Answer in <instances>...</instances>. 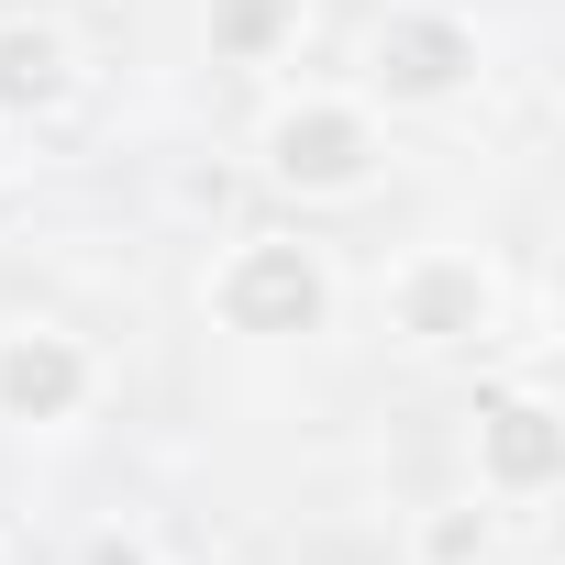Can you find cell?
<instances>
[{"mask_svg":"<svg viewBox=\"0 0 565 565\" xmlns=\"http://www.w3.org/2000/svg\"><path fill=\"white\" fill-rule=\"evenodd\" d=\"M255 189H277L289 211H355V200H377L388 189V156H399V134L344 89V78H311V89H277L266 111H255Z\"/></svg>","mask_w":565,"mask_h":565,"instance_id":"cell-1","label":"cell"},{"mask_svg":"<svg viewBox=\"0 0 565 565\" xmlns=\"http://www.w3.org/2000/svg\"><path fill=\"white\" fill-rule=\"evenodd\" d=\"M333 311H344V266L300 222H244L200 266V322L233 344H311V333H333Z\"/></svg>","mask_w":565,"mask_h":565,"instance_id":"cell-2","label":"cell"},{"mask_svg":"<svg viewBox=\"0 0 565 565\" xmlns=\"http://www.w3.org/2000/svg\"><path fill=\"white\" fill-rule=\"evenodd\" d=\"M377 322L411 366H477L510 333V277L488 244H411L377 277Z\"/></svg>","mask_w":565,"mask_h":565,"instance_id":"cell-3","label":"cell"},{"mask_svg":"<svg viewBox=\"0 0 565 565\" xmlns=\"http://www.w3.org/2000/svg\"><path fill=\"white\" fill-rule=\"evenodd\" d=\"M477 78H488V34L455 12V0H388V12H366L355 67H344V89H355L377 122L455 111Z\"/></svg>","mask_w":565,"mask_h":565,"instance_id":"cell-4","label":"cell"},{"mask_svg":"<svg viewBox=\"0 0 565 565\" xmlns=\"http://www.w3.org/2000/svg\"><path fill=\"white\" fill-rule=\"evenodd\" d=\"M466 488L499 510H543L565 488V411L543 377H488L466 399Z\"/></svg>","mask_w":565,"mask_h":565,"instance_id":"cell-5","label":"cell"},{"mask_svg":"<svg viewBox=\"0 0 565 565\" xmlns=\"http://www.w3.org/2000/svg\"><path fill=\"white\" fill-rule=\"evenodd\" d=\"M100 388H111V366L78 322H56V311L0 322V433H67L100 411Z\"/></svg>","mask_w":565,"mask_h":565,"instance_id":"cell-6","label":"cell"},{"mask_svg":"<svg viewBox=\"0 0 565 565\" xmlns=\"http://www.w3.org/2000/svg\"><path fill=\"white\" fill-rule=\"evenodd\" d=\"M89 100V56L56 12H34V0H12L0 12V134H45Z\"/></svg>","mask_w":565,"mask_h":565,"instance_id":"cell-7","label":"cell"},{"mask_svg":"<svg viewBox=\"0 0 565 565\" xmlns=\"http://www.w3.org/2000/svg\"><path fill=\"white\" fill-rule=\"evenodd\" d=\"M311 45V0H200V56L233 78H277Z\"/></svg>","mask_w":565,"mask_h":565,"instance_id":"cell-8","label":"cell"},{"mask_svg":"<svg viewBox=\"0 0 565 565\" xmlns=\"http://www.w3.org/2000/svg\"><path fill=\"white\" fill-rule=\"evenodd\" d=\"M399 554H411V565H488V554H510V510H499V499H477V488L422 499Z\"/></svg>","mask_w":565,"mask_h":565,"instance_id":"cell-9","label":"cell"},{"mask_svg":"<svg viewBox=\"0 0 565 565\" xmlns=\"http://www.w3.org/2000/svg\"><path fill=\"white\" fill-rule=\"evenodd\" d=\"M78 565H167V543H156L145 521H100V532L78 543Z\"/></svg>","mask_w":565,"mask_h":565,"instance_id":"cell-10","label":"cell"},{"mask_svg":"<svg viewBox=\"0 0 565 565\" xmlns=\"http://www.w3.org/2000/svg\"><path fill=\"white\" fill-rule=\"evenodd\" d=\"M0 565H12V543H0Z\"/></svg>","mask_w":565,"mask_h":565,"instance_id":"cell-11","label":"cell"},{"mask_svg":"<svg viewBox=\"0 0 565 565\" xmlns=\"http://www.w3.org/2000/svg\"><path fill=\"white\" fill-rule=\"evenodd\" d=\"M521 565H543V554H521Z\"/></svg>","mask_w":565,"mask_h":565,"instance_id":"cell-12","label":"cell"}]
</instances>
